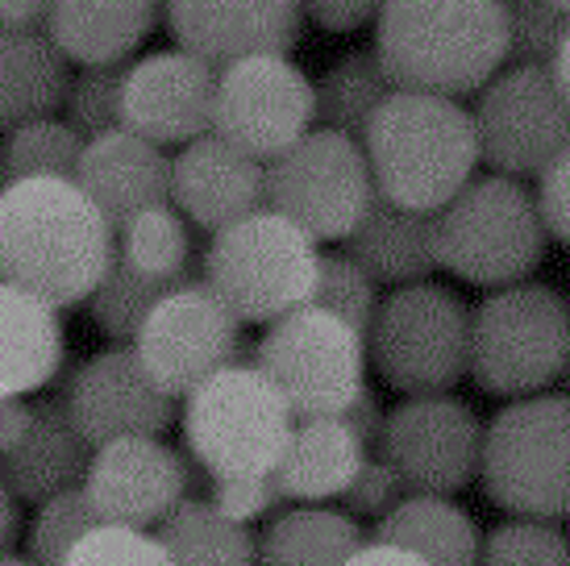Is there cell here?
Instances as JSON below:
<instances>
[{
  "mask_svg": "<svg viewBox=\"0 0 570 566\" xmlns=\"http://www.w3.org/2000/svg\"><path fill=\"white\" fill-rule=\"evenodd\" d=\"M112 258V230L76 184H0V283L59 309L92 296Z\"/></svg>",
  "mask_w": 570,
  "mask_h": 566,
  "instance_id": "1",
  "label": "cell"
},
{
  "mask_svg": "<svg viewBox=\"0 0 570 566\" xmlns=\"http://www.w3.org/2000/svg\"><path fill=\"white\" fill-rule=\"evenodd\" d=\"M371 50L396 92L459 100L504 67V4L392 0L375 13Z\"/></svg>",
  "mask_w": 570,
  "mask_h": 566,
  "instance_id": "2",
  "label": "cell"
},
{
  "mask_svg": "<svg viewBox=\"0 0 570 566\" xmlns=\"http://www.w3.org/2000/svg\"><path fill=\"white\" fill-rule=\"evenodd\" d=\"M358 146L375 196L421 217H433L479 167L471 109L442 96L392 92Z\"/></svg>",
  "mask_w": 570,
  "mask_h": 566,
  "instance_id": "3",
  "label": "cell"
},
{
  "mask_svg": "<svg viewBox=\"0 0 570 566\" xmlns=\"http://www.w3.org/2000/svg\"><path fill=\"white\" fill-rule=\"evenodd\" d=\"M570 362V309L550 283L524 280L495 287L471 309L466 375L479 392L500 400H529L550 392Z\"/></svg>",
  "mask_w": 570,
  "mask_h": 566,
  "instance_id": "4",
  "label": "cell"
},
{
  "mask_svg": "<svg viewBox=\"0 0 570 566\" xmlns=\"http://www.w3.org/2000/svg\"><path fill=\"white\" fill-rule=\"evenodd\" d=\"M433 258L479 287L524 283L546 258V230L517 179L479 175L433 213Z\"/></svg>",
  "mask_w": 570,
  "mask_h": 566,
  "instance_id": "5",
  "label": "cell"
},
{
  "mask_svg": "<svg viewBox=\"0 0 570 566\" xmlns=\"http://www.w3.org/2000/svg\"><path fill=\"white\" fill-rule=\"evenodd\" d=\"M570 409L567 396L508 400L483 424L479 479L491 504L521 520H562L570 508Z\"/></svg>",
  "mask_w": 570,
  "mask_h": 566,
  "instance_id": "6",
  "label": "cell"
},
{
  "mask_svg": "<svg viewBox=\"0 0 570 566\" xmlns=\"http://www.w3.org/2000/svg\"><path fill=\"white\" fill-rule=\"evenodd\" d=\"M317 242L279 213H254L208 237L200 254V283L222 300L234 321H279L313 296Z\"/></svg>",
  "mask_w": 570,
  "mask_h": 566,
  "instance_id": "7",
  "label": "cell"
},
{
  "mask_svg": "<svg viewBox=\"0 0 570 566\" xmlns=\"http://www.w3.org/2000/svg\"><path fill=\"white\" fill-rule=\"evenodd\" d=\"M363 342L387 388L404 396H442L466 375L471 304L433 280L392 287V296L375 304Z\"/></svg>",
  "mask_w": 570,
  "mask_h": 566,
  "instance_id": "8",
  "label": "cell"
},
{
  "mask_svg": "<svg viewBox=\"0 0 570 566\" xmlns=\"http://www.w3.org/2000/svg\"><path fill=\"white\" fill-rule=\"evenodd\" d=\"M284 396L250 362L205 379L184 404L188 458L213 479H254L279 467L292 433Z\"/></svg>",
  "mask_w": 570,
  "mask_h": 566,
  "instance_id": "9",
  "label": "cell"
},
{
  "mask_svg": "<svg viewBox=\"0 0 570 566\" xmlns=\"http://www.w3.org/2000/svg\"><path fill=\"white\" fill-rule=\"evenodd\" d=\"M250 367L284 396L292 421H325L366 388V342L346 321L304 304L271 321Z\"/></svg>",
  "mask_w": 570,
  "mask_h": 566,
  "instance_id": "10",
  "label": "cell"
},
{
  "mask_svg": "<svg viewBox=\"0 0 570 566\" xmlns=\"http://www.w3.org/2000/svg\"><path fill=\"white\" fill-rule=\"evenodd\" d=\"M263 196L271 213L313 242H342L366 213L375 184L358 142L308 129L296 146L263 163Z\"/></svg>",
  "mask_w": 570,
  "mask_h": 566,
  "instance_id": "11",
  "label": "cell"
},
{
  "mask_svg": "<svg viewBox=\"0 0 570 566\" xmlns=\"http://www.w3.org/2000/svg\"><path fill=\"white\" fill-rule=\"evenodd\" d=\"M134 359L142 362L150 383L171 400H188L205 379L225 367L246 362L242 325L205 283H179L146 313L142 330L134 333Z\"/></svg>",
  "mask_w": 570,
  "mask_h": 566,
  "instance_id": "12",
  "label": "cell"
},
{
  "mask_svg": "<svg viewBox=\"0 0 570 566\" xmlns=\"http://www.w3.org/2000/svg\"><path fill=\"white\" fill-rule=\"evenodd\" d=\"M479 158L500 179H538L570 146V105L541 67H500L471 109Z\"/></svg>",
  "mask_w": 570,
  "mask_h": 566,
  "instance_id": "13",
  "label": "cell"
},
{
  "mask_svg": "<svg viewBox=\"0 0 570 566\" xmlns=\"http://www.w3.org/2000/svg\"><path fill=\"white\" fill-rule=\"evenodd\" d=\"M313 129V79L287 55H254L217 71L213 138L271 163Z\"/></svg>",
  "mask_w": 570,
  "mask_h": 566,
  "instance_id": "14",
  "label": "cell"
},
{
  "mask_svg": "<svg viewBox=\"0 0 570 566\" xmlns=\"http://www.w3.org/2000/svg\"><path fill=\"white\" fill-rule=\"evenodd\" d=\"M483 424L459 396H409L383 417L375 458L387 462L409 496H454L479 475Z\"/></svg>",
  "mask_w": 570,
  "mask_h": 566,
  "instance_id": "15",
  "label": "cell"
},
{
  "mask_svg": "<svg viewBox=\"0 0 570 566\" xmlns=\"http://www.w3.org/2000/svg\"><path fill=\"white\" fill-rule=\"evenodd\" d=\"M59 400L88 450L121 438H159L179 417V404L150 383L129 347L92 354L67 379V392Z\"/></svg>",
  "mask_w": 570,
  "mask_h": 566,
  "instance_id": "16",
  "label": "cell"
},
{
  "mask_svg": "<svg viewBox=\"0 0 570 566\" xmlns=\"http://www.w3.org/2000/svg\"><path fill=\"white\" fill-rule=\"evenodd\" d=\"M80 491L100 525L146 534V525H159L184 500V455L159 438L96 446Z\"/></svg>",
  "mask_w": 570,
  "mask_h": 566,
  "instance_id": "17",
  "label": "cell"
},
{
  "mask_svg": "<svg viewBox=\"0 0 570 566\" xmlns=\"http://www.w3.org/2000/svg\"><path fill=\"white\" fill-rule=\"evenodd\" d=\"M217 71L184 50H155L129 64L121 88V129L163 146H188L213 129Z\"/></svg>",
  "mask_w": 570,
  "mask_h": 566,
  "instance_id": "18",
  "label": "cell"
},
{
  "mask_svg": "<svg viewBox=\"0 0 570 566\" xmlns=\"http://www.w3.org/2000/svg\"><path fill=\"white\" fill-rule=\"evenodd\" d=\"M163 21L179 42L175 50L200 59L213 71L254 55H287L304 30V13L296 0H250V4L175 0L163 9Z\"/></svg>",
  "mask_w": 570,
  "mask_h": 566,
  "instance_id": "19",
  "label": "cell"
},
{
  "mask_svg": "<svg viewBox=\"0 0 570 566\" xmlns=\"http://www.w3.org/2000/svg\"><path fill=\"white\" fill-rule=\"evenodd\" d=\"M171 205H179V213L205 234H222L267 208L263 163L205 134L179 146V155L171 158Z\"/></svg>",
  "mask_w": 570,
  "mask_h": 566,
  "instance_id": "20",
  "label": "cell"
},
{
  "mask_svg": "<svg viewBox=\"0 0 570 566\" xmlns=\"http://www.w3.org/2000/svg\"><path fill=\"white\" fill-rule=\"evenodd\" d=\"M76 188L92 201L112 234L150 208L171 205V158L129 129H109L83 142Z\"/></svg>",
  "mask_w": 570,
  "mask_h": 566,
  "instance_id": "21",
  "label": "cell"
},
{
  "mask_svg": "<svg viewBox=\"0 0 570 566\" xmlns=\"http://www.w3.org/2000/svg\"><path fill=\"white\" fill-rule=\"evenodd\" d=\"M88 441L67 421V409L59 396L42 404H30V424L9 455H0V484L17 504H42L59 491H71L83 484L88 471Z\"/></svg>",
  "mask_w": 570,
  "mask_h": 566,
  "instance_id": "22",
  "label": "cell"
},
{
  "mask_svg": "<svg viewBox=\"0 0 570 566\" xmlns=\"http://www.w3.org/2000/svg\"><path fill=\"white\" fill-rule=\"evenodd\" d=\"M342 242H346V258L375 287L380 283H392V287L425 283L438 271V258H433V217L404 213V208L387 205L383 196H371L366 213Z\"/></svg>",
  "mask_w": 570,
  "mask_h": 566,
  "instance_id": "23",
  "label": "cell"
},
{
  "mask_svg": "<svg viewBox=\"0 0 570 566\" xmlns=\"http://www.w3.org/2000/svg\"><path fill=\"white\" fill-rule=\"evenodd\" d=\"M159 9L146 0H59L47 13V38L67 64L105 67L129 64V55L142 47L146 33L155 30Z\"/></svg>",
  "mask_w": 570,
  "mask_h": 566,
  "instance_id": "24",
  "label": "cell"
},
{
  "mask_svg": "<svg viewBox=\"0 0 570 566\" xmlns=\"http://www.w3.org/2000/svg\"><path fill=\"white\" fill-rule=\"evenodd\" d=\"M67 338L59 313L0 283V400H21L59 379Z\"/></svg>",
  "mask_w": 570,
  "mask_h": 566,
  "instance_id": "25",
  "label": "cell"
},
{
  "mask_svg": "<svg viewBox=\"0 0 570 566\" xmlns=\"http://www.w3.org/2000/svg\"><path fill=\"white\" fill-rule=\"evenodd\" d=\"M366 446L337 417L325 421H296L287 433V446L279 455V467L271 471L284 500L296 504H325L342 500L350 479L366 462Z\"/></svg>",
  "mask_w": 570,
  "mask_h": 566,
  "instance_id": "26",
  "label": "cell"
},
{
  "mask_svg": "<svg viewBox=\"0 0 570 566\" xmlns=\"http://www.w3.org/2000/svg\"><path fill=\"white\" fill-rule=\"evenodd\" d=\"M71 64L47 30H17L0 21V134L55 117L63 105Z\"/></svg>",
  "mask_w": 570,
  "mask_h": 566,
  "instance_id": "27",
  "label": "cell"
},
{
  "mask_svg": "<svg viewBox=\"0 0 570 566\" xmlns=\"http://www.w3.org/2000/svg\"><path fill=\"white\" fill-rule=\"evenodd\" d=\"M366 541L400 546L425 566H475L479 525L445 496H404Z\"/></svg>",
  "mask_w": 570,
  "mask_h": 566,
  "instance_id": "28",
  "label": "cell"
},
{
  "mask_svg": "<svg viewBox=\"0 0 570 566\" xmlns=\"http://www.w3.org/2000/svg\"><path fill=\"white\" fill-rule=\"evenodd\" d=\"M363 529L321 504L284 508L254 537V566H342L363 546Z\"/></svg>",
  "mask_w": 570,
  "mask_h": 566,
  "instance_id": "29",
  "label": "cell"
},
{
  "mask_svg": "<svg viewBox=\"0 0 570 566\" xmlns=\"http://www.w3.org/2000/svg\"><path fill=\"white\" fill-rule=\"evenodd\" d=\"M392 92L396 88L383 76L375 50L371 47L346 50L342 59H333L330 71L313 88V121H321V129H330V134L363 142L371 117L380 113V105Z\"/></svg>",
  "mask_w": 570,
  "mask_h": 566,
  "instance_id": "30",
  "label": "cell"
},
{
  "mask_svg": "<svg viewBox=\"0 0 570 566\" xmlns=\"http://www.w3.org/2000/svg\"><path fill=\"white\" fill-rule=\"evenodd\" d=\"M155 541L167 554V566H254L250 529L196 500L175 504L155 525Z\"/></svg>",
  "mask_w": 570,
  "mask_h": 566,
  "instance_id": "31",
  "label": "cell"
},
{
  "mask_svg": "<svg viewBox=\"0 0 570 566\" xmlns=\"http://www.w3.org/2000/svg\"><path fill=\"white\" fill-rule=\"evenodd\" d=\"M112 251L134 275L150 283H196L200 263H191V237L184 217L171 205L150 208L142 217H134L112 234Z\"/></svg>",
  "mask_w": 570,
  "mask_h": 566,
  "instance_id": "32",
  "label": "cell"
},
{
  "mask_svg": "<svg viewBox=\"0 0 570 566\" xmlns=\"http://www.w3.org/2000/svg\"><path fill=\"white\" fill-rule=\"evenodd\" d=\"M80 155L83 138L76 129H67L59 117L17 126L0 142V184H21V179H67V184H76Z\"/></svg>",
  "mask_w": 570,
  "mask_h": 566,
  "instance_id": "33",
  "label": "cell"
},
{
  "mask_svg": "<svg viewBox=\"0 0 570 566\" xmlns=\"http://www.w3.org/2000/svg\"><path fill=\"white\" fill-rule=\"evenodd\" d=\"M167 292H171V283H150V280H142V275H134V271L117 258V251H112L109 267H105L100 283L92 287V296H88V313H92L96 330L109 333L112 342H134V333L142 330L146 313H150Z\"/></svg>",
  "mask_w": 570,
  "mask_h": 566,
  "instance_id": "34",
  "label": "cell"
},
{
  "mask_svg": "<svg viewBox=\"0 0 570 566\" xmlns=\"http://www.w3.org/2000/svg\"><path fill=\"white\" fill-rule=\"evenodd\" d=\"M129 64L80 67L71 71L63 92V126L76 129L83 142L100 138L109 129H121V88H126Z\"/></svg>",
  "mask_w": 570,
  "mask_h": 566,
  "instance_id": "35",
  "label": "cell"
},
{
  "mask_svg": "<svg viewBox=\"0 0 570 566\" xmlns=\"http://www.w3.org/2000/svg\"><path fill=\"white\" fill-rule=\"evenodd\" d=\"M562 42H570V4L567 0H524L504 4V64L508 67H546Z\"/></svg>",
  "mask_w": 570,
  "mask_h": 566,
  "instance_id": "36",
  "label": "cell"
},
{
  "mask_svg": "<svg viewBox=\"0 0 570 566\" xmlns=\"http://www.w3.org/2000/svg\"><path fill=\"white\" fill-rule=\"evenodd\" d=\"M475 566H570L567 534L550 520H504L479 537Z\"/></svg>",
  "mask_w": 570,
  "mask_h": 566,
  "instance_id": "37",
  "label": "cell"
},
{
  "mask_svg": "<svg viewBox=\"0 0 570 566\" xmlns=\"http://www.w3.org/2000/svg\"><path fill=\"white\" fill-rule=\"evenodd\" d=\"M375 304H380L375 283L366 280L363 271L354 267L346 254H321L308 309L333 313L337 321H346L354 333H366L371 316H375Z\"/></svg>",
  "mask_w": 570,
  "mask_h": 566,
  "instance_id": "38",
  "label": "cell"
},
{
  "mask_svg": "<svg viewBox=\"0 0 570 566\" xmlns=\"http://www.w3.org/2000/svg\"><path fill=\"white\" fill-rule=\"evenodd\" d=\"M100 520L96 513L88 508L80 488L71 491H59V496H50V500L38 504V513H33V525H30V566H63V558L71 554V546L80 541L88 529H96Z\"/></svg>",
  "mask_w": 570,
  "mask_h": 566,
  "instance_id": "39",
  "label": "cell"
},
{
  "mask_svg": "<svg viewBox=\"0 0 570 566\" xmlns=\"http://www.w3.org/2000/svg\"><path fill=\"white\" fill-rule=\"evenodd\" d=\"M63 566H167V554L159 550L155 534L96 525L71 546Z\"/></svg>",
  "mask_w": 570,
  "mask_h": 566,
  "instance_id": "40",
  "label": "cell"
},
{
  "mask_svg": "<svg viewBox=\"0 0 570 566\" xmlns=\"http://www.w3.org/2000/svg\"><path fill=\"white\" fill-rule=\"evenodd\" d=\"M284 496L275 488L271 475H254V479H217L213 484V496H208V508L222 513L225 520L234 525H250L258 517H275L284 513Z\"/></svg>",
  "mask_w": 570,
  "mask_h": 566,
  "instance_id": "41",
  "label": "cell"
},
{
  "mask_svg": "<svg viewBox=\"0 0 570 566\" xmlns=\"http://www.w3.org/2000/svg\"><path fill=\"white\" fill-rule=\"evenodd\" d=\"M404 496H409V488L396 479V471L387 462H380V458H366L363 467H358V475L350 479V488L342 491V504H346L350 520L354 517L383 520Z\"/></svg>",
  "mask_w": 570,
  "mask_h": 566,
  "instance_id": "42",
  "label": "cell"
},
{
  "mask_svg": "<svg viewBox=\"0 0 570 566\" xmlns=\"http://www.w3.org/2000/svg\"><path fill=\"white\" fill-rule=\"evenodd\" d=\"M567 188H570V150H562V155L538 175V192H529V196H533V208H538L541 230H546V237H554L558 246H567V237H570V192Z\"/></svg>",
  "mask_w": 570,
  "mask_h": 566,
  "instance_id": "43",
  "label": "cell"
},
{
  "mask_svg": "<svg viewBox=\"0 0 570 566\" xmlns=\"http://www.w3.org/2000/svg\"><path fill=\"white\" fill-rule=\"evenodd\" d=\"M301 13L304 21H313L325 33H354L375 21L380 4H371V0H313V4H301Z\"/></svg>",
  "mask_w": 570,
  "mask_h": 566,
  "instance_id": "44",
  "label": "cell"
},
{
  "mask_svg": "<svg viewBox=\"0 0 570 566\" xmlns=\"http://www.w3.org/2000/svg\"><path fill=\"white\" fill-rule=\"evenodd\" d=\"M383 417H387V409H383V400H380V392H375V388H363V392L350 400L346 409L337 412V421L346 424L350 433L363 441L366 450H375V446H380Z\"/></svg>",
  "mask_w": 570,
  "mask_h": 566,
  "instance_id": "45",
  "label": "cell"
},
{
  "mask_svg": "<svg viewBox=\"0 0 570 566\" xmlns=\"http://www.w3.org/2000/svg\"><path fill=\"white\" fill-rule=\"evenodd\" d=\"M342 566H425L421 558H412L409 550L400 546H380V541H363L358 550L350 554Z\"/></svg>",
  "mask_w": 570,
  "mask_h": 566,
  "instance_id": "46",
  "label": "cell"
},
{
  "mask_svg": "<svg viewBox=\"0 0 570 566\" xmlns=\"http://www.w3.org/2000/svg\"><path fill=\"white\" fill-rule=\"evenodd\" d=\"M50 4L42 0H0V21L17 26V30H47Z\"/></svg>",
  "mask_w": 570,
  "mask_h": 566,
  "instance_id": "47",
  "label": "cell"
},
{
  "mask_svg": "<svg viewBox=\"0 0 570 566\" xmlns=\"http://www.w3.org/2000/svg\"><path fill=\"white\" fill-rule=\"evenodd\" d=\"M30 424V404L26 400H0V455H9Z\"/></svg>",
  "mask_w": 570,
  "mask_h": 566,
  "instance_id": "48",
  "label": "cell"
},
{
  "mask_svg": "<svg viewBox=\"0 0 570 566\" xmlns=\"http://www.w3.org/2000/svg\"><path fill=\"white\" fill-rule=\"evenodd\" d=\"M21 534V504L4 491V484H0V554H9V546H13V537Z\"/></svg>",
  "mask_w": 570,
  "mask_h": 566,
  "instance_id": "49",
  "label": "cell"
},
{
  "mask_svg": "<svg viewBox=\"0 0 570 566\" xmlns=\"http://www.w3.org/2000/svg\"><path fill=\"white\" fill-rule=\"evenodd\" d=\"M0 566H30V558H21V554H0Z\"/></svg>",
  "mask_w": 570,
  "mask_h": 566,
  "instance_id": "50",
  "label": "cell"
}]
</instances>
